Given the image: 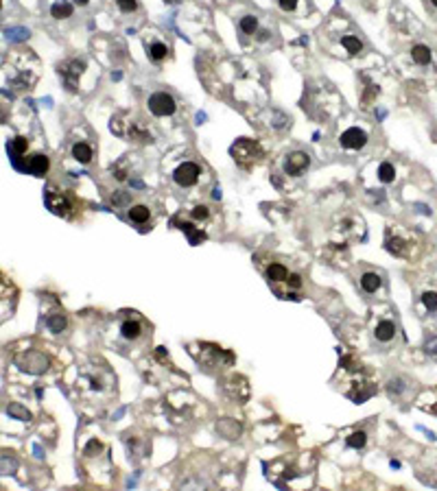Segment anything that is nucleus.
<instances>
[{"mask_svg":"<svg viewBox=\"0 0 437 491\" xmlns=\"http://www.w3.org/2000/svg\"><path fill=\"white\" fill-rule=\"evenodd\" d=\"M73 157L77 159V162H81V164H87L92 159V146L86 144V142H77V144L73 146Z\"/></svg>","mask_w":437,"mask_h":491,"instance_id":"nucleus-17","label":"nucleus"},{"mask_svg":"<svg viewBox=\"0 0 437 491\" xmlns=\"http://www.w3.org/2000/svg\"><path fill=\"white\" fill-rule=\"evenodd\" d=\"M46 325H48V330H51V332L59 334L66 328V317H64L62 312H55V314H51V317L46 319Z\"/></svg>","mask_w":437,"mask_h":491,"instance_id":"nucleus-20","label":"nucleus"},{"mask_svg":"<svg viewBox=\"0 0 437 491\" xmlns=\"http://www.w3.org/2000/svg\"><path fill=\"white\" fill-rule=\"evenodd\" d=\"M147 105H149V112L153 116H160V118H162V116H171L177 109L175 98L171 94H167V92H156V94H151Z\"/></svg>","mask_w":437,"mask_h":491,"instance_id":"nucleus-3","label":"nucleus"},{"mask_svg":"<svg viewBox=\"0 0 437 491\" xmlns=\"http://www.w3.org/2000/svg\"><path fill=\"white\" fill-rule=\"evenodd\" d=\"M199 175H201L199 164H195V162H184V164H179V166L175 168L173 179H175L177 186H181V188H190V186L197 184Z\"/></svg>","mask_w":437,"mask_h":491,"instance_id":"nucleus-4","label":"nucleus"},{"mask_svg":"<svg viewBox=\"0 0 437 491\" xmlns=\"http://www.w3.org/2000/svg\"><path fill=\"white\" fill-rule=\"evenodd\" d=\"M26 170H29L31 175H35V177H42V175L48 170V157L42 155V153L33 155V157L29 159V164H26Z\"/></svg>","mask_w":437,"mask_h":491,"instance_id":"nucleus-11","label":"nucleus"},{"mask_svg":"<svg viewBox=\"0 0 437 491\" xmlns=\"http://www.w3.org/2000/svg\"><path fill=\"white\" fill-rule=\"evenodd\" d=\"M18 365L22 371H29V373H42L46 371L48 367V358L40 354V351H26L24 356L18 358Z\"/></svg>","mask_w":437,"mask_h":491,"instance_id":"nucleus-5","label":"nucleus"},{"mask_svg":"<svg viewBox=\"0 0 437 491\" xmlns=\"http://www.w3.org/2000/svg\"><path fill=\"white\" fill-rule=\"evenodd\" d=\"M7 413H9V415H13L15 419H22V421H29V411H24V408H22V406H18V404H11L9 408H7Z\"/></svg>","mask_w":437,"mask_h":491,"instance_id":"nucleus-28","label":"nucleus"},{"mask_svg":"<svg viewBox=\"0 0 437 491\" xmlns=\"http://www.w3.org/2000/svg\"><path fill=\"white\" fill-rule=\"evenodd\" d=\"M181 229H184L186 234L190 236V242H192V245H197V242L203 238V234H201V231H195V229H192V225H188V223L181 225Z\"/></svg>","mask_w":437,"mask_h":491,"instance_id":"nucleus-30","label":"nucleus"},{"mask_svg":"<svg viewBox=\"0 0 437 491\" xmlns=\"http://www.w3.org/2000/svg\"><path fill=\"white\" fill-rule=\"evenodd\" d=\"M120 334H123V339H127V341H136L138 336L142 334V323L138 321V319H127V321H123V325H120Z\"/></svg>","mask_w":437,"mask_h":491,"instance_id":"nucleus-12","label":"nucleus"},{"mask_svg":"<svg viewBox=\"0 0 437 491\" xmlns=\"http://www.w3.org/2000/svg\"><path fill=\"white\" fill-rule=\"evenodd\" d=\"M341 44L346 46V51L350 53V55H358L363 51V44H361V40L358 37H354V35H346L344 40H341Z\"/></svg>","mask_w":437,"mask_h":491,"instance_id":"nucleus-23","label":"nucleus"},{"mask_svg":"<svg viewBox=\"0 0 437 491\" xmlns=\"http://www.w3.org/2000/svg\"><path fill=\"white\" fill-rule=\"evenodd\" d=\"M51 13H53V18H57V20L70 18V15H73V4H68V2H55L53 7H51Z\"/></svg>","mask_w":437,"mask_h":491,"instance_id":"nucleus-21","label":"nucleus"},{"mask_svg":"<svg viewBox=\"0 0 437 491\" xmlns=\"http://www.w3.org/2000/svg\"><path fill=\"white\" fill-rule=\"evenodd\" d=\"M239 26H241V31H243V33H247V35H254V31L258 29V20H256V15H245V18H241Z\"/></svg>","mask_w":437,"mask_h":491,"instance_id":"nucleus-25","label":"nucleus"},{"mask_svg":"<svg viewBox=\"0 0 437 491\" xmlns=\"http://www.w3.org/2000/svg\"><path fill=\"white\" fill-rule=\"evenodd\" d=\"M411 59L416 62L418 66H429L431 59H433V55H431V48L429 46H422V44H418V46L411 48Z\"/></svg>","mask_w":437,"mask_h":491,"instance_id":"nucleus-14","label":"nucleus"},{"mask_svg":"<svg viewBox=\"0 0 437 491\" xmlns=\"http://www.w3.org/2000/svg\"><path fill=\"white\" fill-rule=\"evenodd\" d=\"M77 391L90 400H105L116 391V380L107 367L87 365L77 378Z\"/></svg>","mask_w":437,"mask_h":491,"instance_id":"nucleus-1","label":"nucleus"},{"mask_svg":"<svg viewBox=\"0 0 437 491\" xmlns=\"http://www.w3.org/2000/svg\"><path fill=\"white\" fill-rule=\"evenodd\" d=\"M129 218L134 220V223L142 225V223H147V220L151 218V210H149L147 206H134L129 210Z\"/></svg>","mask_w":437,"mask_h":491,"instance_id":"nucleus-19","label":"nucleus"},{"mask_svg":"<svg viewBox=\"0 0 437 491\" xmlns=\"http://www.w3.org/2000/svg\"><path fill=\"white\" fill-rule=\"evenodd\" d=\"M431 2H433V7H437V0H431Z\"/></svg>","mask_w":437,"mask_h":491,"instance_id":"nucleus-36","label":"nucleus"},{"mask_svg":"<svg viewBox=\"0 0 437 491\" xmlns=\"http://www.w3.org/2000/svg\"><path fill=\"white\" fill-rule=\"evenodd\" d=\"M232 155H234V159L241 164V166H250V164H254L258 157H262V151L254 140L241 138V140L232 146Z\"/></svg>","mask_w":437,"mask_h":491,"instance_id":"nucleus-2","label":"nucleus"},{"mask_svg":"<svg viewBox=\"0 0 437 491\" xmlns=\"http://www.w3.org/2000/svg\"><path fill=\"white\" fill-rule=\"evenodd\" d=\"M149 55H151V59H153V62H162V59L169 55L167 44H160V42L151 44V48H149Z\"/></svg>","mask_w":437,"mask_h":491,"instance_id":"nucleus-24","label":"nucleus"},{"mask_svg":"<svg viewBox=\"0 0 437 491\" xmlns=\"http://www.w3.org/2000/svg\"><path fill=\"white\" fill-rule=\"evenodd\" d=\"M339 142H341V146L344 148L358 151V148H363L365 144H367V134L361 131V129H356V127H350V129H346L344 134H341Z\"/></svg>","mask_w":437,"mask_h":491,"instance_id":"nucleus-7","label":"nucleus"},{"mask_svg":"<svg viewBox=\"0 0 437 491\" xmlns=\"http://www.w3.org/2000/svg\"><path fill=\"white\" fill-rule=\"evenodd\" d=\"M286 284H289L291 288H300V286H302V278H300V275H289Z\"/></svg>","mask_w":437,"mask_h":491,"instance_id":"nucleus-34","label":"nucleus"},{"mask_svg":"<svg viewBox=\"0 0 437 491\" xmlns=\"http://www.w3.org/2000/svg\"><path fill=\"white\" fill-rule=\"evenodd\" d=\"M365 441H367V434H365L363 430H358V432H352L350 437H348L346 443L350 445V448H363Z\"/></svg>","mask_w":437,"mask_h":491,"instance_id":"nucleus-26","label":"nucleus"},{"mask_svg":"<svg viewBox=\"0 0 437 491\" xmlns=\"http://www.w3.org/2000/svg\"><path fill=\"white\" fill-rule=\"evenodd\" d=\"M311 164V157L302 151H295V153H289L284 159V173L286 175H293V177H300L304 170L308 168Z\"/></svg>","mask_w":437,"mask_h":491,"instance_id":"nucleus-6","label":"nucleus"},{"mask_svg":"<svg viewBox=\"0 0 437 491\" xmlns=\"http://www.w3.org/2000/svg\"><path fill=\"white\" fill-rule=\"evenodd\" d=\"M267 278L271 282H286V280H289V271H286L284 264L273 262V264H269V269H267Z\"/></svg>","mask_w":437,"mask_h":491,"instance_id":"nucleus-15","label":"nucleus"},{"mask_svg":"<svg viewBox=\"0 0 437 491\" xmlns=\"http://www.w3.org/2000/svg\"><path fill=\"white\" fill-rule=\"evenodd\" d=\"M380 275L378 273H363L361 278V288L365 290V293H376V290L380 288Z\"/></svg>","mask_w":437,"mask_h":491,"instance_id":"nucleus-16","label":"nucleus"},{"mask_svg":"<svg viewBox=\"0 0 437 491\" xmlns=\"http://www.w3.org/2000/svg\"><path fill=\"white\" fill-rule=\"evenodd\" d=\"M116 4H118V9L123 11V13H134V11L138 9L136 0H116Z\"/></svg>","mask_w":437,"mask_h":491,"instance_id":"nucleus-29","label":"nucleus"},{"mask_svg":"<svg viewBox=\"0 0 437 491\" xmlns=\"http://www.w3.org/2000/svg\"><path fill=\"white\" fill-rule=\"evenodd\" d=\"M374 336H376V341H380V343H389V341L396 336V323L389 321V319L378 321V325H376V330H374Z\"/></svg>","mask_w":437,"mask_h":491,"instance_id":"nucleus-10","label":"nucleus"},{"mask_svg":"<svg viewBox=\"0 0 437 491\" xmlns=\"http://www.w3.org/2000/svg\"><path fill=\"white\" fill-rule=\"evenodd\" d=\"M75 2H77V4H81V7H84V4H87V2H90V0H75Z\"/></svg>","mask_w":437,"mask_h":491,"instance_id":"nucleus-35","label":"nucleus"},{"mask_svg":"<svg viewBox=\"0 0 437 491\" xmlns=\"http://www.w3.org/2000/svg\"><path fill=\"white\" fill-rule=\"evenodd\" d=\"M46 206L51 212L59 214V216H70V210H73L68 203V199H66L62 192H55V190H51L46 195Z\"/></svg>","mask_w":437,"mask_h":491,"instance_id":"nucleus-9","label":"nucleus"},{"mask_svg":"<svg viewBox=\"0 0 437 491\" xmlns=\"http://www.w3.org/2000/svg\"><path fill=\"white\" fill-rule=\"evenodd\" d=\"M26 148H29V140H26V138H13V140L9 142V153H11V157L13 159L24 155Z\"/></svg>","mask_w":437,"mask_h":491,"instance_id":"nucleus-18","label":"nucleus"},{"mask_svg":"<svg viewBox=\"0 0 437 491\" xmlns=\"http://www.w3.org/2000/svg\"><path fill=\"white\" fill-rule=\"evenodd\" d=\"M387 251L389 253H394V256H407V249H409V242L407 240H402V238H398V236H394L391 238V234L387 231Z\"/></svg>","mask_w":437,"mask_h":491,"instance_id":"nucleus-13","label":"nucleus"},{"mask_svg":"<svg viewBox=\"0 0 437 491\" xmlns=\"http://www.w3.org/2000/svg\"><path fill=\"white\" fill-rule=\"evenodd\" d=\"M424 350H427V354H431V356H435V354H437V336H433V339H429V341H427Z\"/></svg>","mask_w":437,"mask_h":491,"instance_id":"nucleus-32","label":"nucleus"},{"mask_svg":"<svg viewBox=\"0 0 437 491\" xmlns=\"http://www.w3.org/2000/svg\"><path fill=\"white\" fill-rule=\"evenodd\" d=\"M278 4L282 11H293L297 7V0H278Z\"/></svg>","mask_w":437,"mask_h":491,"instance_id":"nucleus-33","label":"nucleus"},{"mask_svg":"<svg viewBox=\"0 0 437 491\" xmlns=\"http://www.w3.org/2000/svg\"><path fill=\"white\" fill-rule=\"evenodd\" d=\"M84 68H86V64L79 62V59H73V62L59 66V72H62L66 85H68L70 90H75V85H77V81H79L81 72H84Z\"/></svg>","mask_w":437,"mask_h":491,"instance_id":"nucleus-8","label":"nucleus"},{"mask_svg":"<svg viewBox=\"0 0 437 491\" xmlns=\"http://www.w3.org/2000/svg\"><path fill=\"white\" fill-rule=\"evenodd\" d=\"M394 177H396V168L391 166L389 162H383L378 166V179L383 181V184H391L394 181Z\"/></svg>","mask_w":437,"mask_h":491,"instance_id":"nucleus-22","label":"nucleus"},{"mask_svg":"<svg viewBox=\"0 0 437 491\" xmlns=\"http://www.w3.org/2000/svg\"><path fill=\"white\" fill-rule=\"evenodd\" d=\"M422 303H424V308H427L429 312H437V293L427 290V293L422 295Z\"/></svg>","mask_w":437,"mask_h":491,"instance_id":"nucleus-27","label":"nucleus"},{"mask_svg":"<svg viewBox=\"0 0 437 491\" xmlns=\"http://www.w3.org/2000/svg\"><path fill=\"white\" fill-rule=\"evenodd\" d=\"M190 216L195 218V220H206V218L210 216V210H208L206 206H197V208L190 212Z\"/></svg>","mask_w":437,"mask_h":491,"instance_id":"nucleus-31","label":"nucleus"}]
</instances>
